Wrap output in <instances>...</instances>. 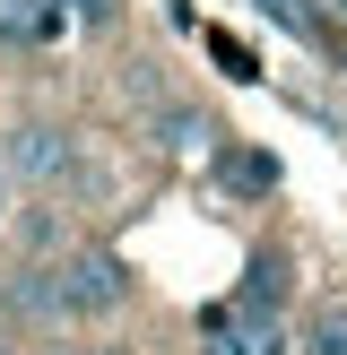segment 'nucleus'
I'll return each mask as SVG.
<instances>
[{
	"label": "nucleus",
	"instance_id": "f03ea898",
	"mask_svg": "<svg viewBox=\"0 0 347 355\" xmlns=\"http://www.w3.org/2000/svg\"><path fill=\"white\" fill-rule=\"evenodd\" d=\"M52 295H61V321H113L130 304V269L113 252H61L52 260Z\"/></svg>",
	"mask_w": 347,
	"mask_h": 355
},
{
	"label": "nucleus",
	"instance_id": "0eeeda50",
	"mask_svg": "<svg viewBox=\"0 0 347 355\" xmlns=\"http://www.w3.org/2000/svg\"><path fill=\"white\" fill-rule=\"evenodd\" d=\"M295 355H347V304H321L312 329L295 338Z\"/></svg>",
	"mask_w": 347,
	"mask_h": 355
},
{
	"label": "nucleus",
	"instance_id": "20e7f679",
	"mask_svg": "<svg viewBox=\"0 0 347 355\" xmlns=\"http://www.w3.org/2000/svg\"><path fill=\"white\" fill-rule=\"evenodd\" d=\"M0 312H9L17 329H44V321H61V295H52V260H26V269H9V286H0Z\"/></svg>",
	"mask_w": 347,
	"mask_h": 355
},
{
	"label": "nucleus",
	"instance_id": "39448f33",
	"mask_svg": "<svg viewBox=\"0 0 347 355\" xmlns=\"http://www.w3.org/2000/svg\"><path fill=\"white\" fill-rule=\"evenodd\" d=\"M208 355H295V338H287V321H269V312H235Z\"/></svg>",
	"mask_w": 347,
	"mask_h": 355
},
{
	"label": "nucleus",
	"instance_id": "7ed1b4c3",
	"mask_svg": "<svg viewBox=\"0 0 347 355\" xmlns=\"http://www.w3.org/2000/svg\"><path fill=\"white\" fill-rule=\"evenodd\" d=\"M287 286H295V260L278 252V243H260V252L243 260V277H235V312H269V321H278Z\"/></svg>",
	"mask_w": 347,
	"mask_h": 355
},
{
	"label": "nucleus",
	"instance_id": "ddd939ff",
	"mask_svg": "<svg viewBox=\"0 0 347 355\" xmlns=\"http://www.w3.org/2000/svg\"><path fill=\"white\" fill-rule=\"evenodd\" d=\"M0 355H17V338H9V329H0Z\"/></svg>",
	"mask_w": 347,
	"mask_h": 355
},
{
	"label": "nucleus",
	"instance_id": "1a4fd4ad",
	"mask_svg": "<svg viewBox=\"0 0 347 355\" xmlns=\"http://www.w3.org/2000/svg\"><path fill=\"white\" fill-rule=\"evenodd\" d=\"M208 52H217V61H226V69H235V78H252V69H260V61H252V52H235V35H208Z\"/></svg>",
	"mask_w": 347,
	"mask_h": 355
},
{
	"label": "nucleus",
	"instance_id": "9b49d317",
	"mask_svg": "<svg viewBox=\"0 0 347 355\" xmlns=\"http://www.w3.org/2000/svg\"><path fill=\"white\" fill-rule=\"evenodd\" d=\"M78 17H96V26H104V17H113V0H78Z\"/></svg>",
	"mask_w": 347,
	"mask_h": 355
},
{
	"label": "nucleus",
	"instance_id": "423d86ee",
	"mask_svg": "<svg viewBox=\"0 0 347 355\" xmlns=\"http://www.w3.org/2000/svg\"><path fill=\"white\" fill-rule=\"evenodd\" d=\"M52 35H61V0H0V44L35 52V44H52Z\"/></svg>",
	"mask_w": 347,
	"mask_h": 355
},
{
	"label": "nucleus",
	"instance_id": "f257e3e1",
	"mask_svg": "<svg viewBox=\"0 0 347 355\" xmlns=\"http://www.w3.org/2000/svg\"><path fill=\"white\" fill-rule=\"evenodd\" d=\"M69 165H78V139H69L61 121L26 113V121H9V130H0V173H9L17 191H61Z\"/></svg>",
	"mask_w": 347,
	"mask_h": 355
},
{
	"label": "nucleus",
	"instance_id": "f8f14e48",
	"mask_svg": "<svg viewBox=\"0 0 347 355\" xmlns=\"http://www.w3.org/2000/svg\"><path fill=\"white\" fill-rule=\"evenodd\" d=\"M9 191H17V182H9V173H0V225H9Z\"/></svg>",
	"mask_w": 347,
	"mask_h": 355
},
{
	"label": "nucleus",
	"instance_id": "6e6552de",
	"mask_svg": "<svg viewBox=\"0 0 347 355\" xmlns=\"http://www.w3.org/2000/svg\"><path fill=\"white\" fill-rule=\"evenodd\" d=\"M269 182H278L269 156H226V191H269Z\"/></svg>",
	"mask_w": 347,
	"mask_h": 355
},
{
	"label": "nucleus",
	"instance_id": "9d476101",
	"mask_svg": "<svg viewBox=\"0 0 347 355\" xmlns=\"http://www.w3.org/2000/svg\"><path fill=\"white\" fill-rule=\"evenodd\" d=\"M260 9H269V17H295V26H304V9H295V0H260Z\"/></svg>",
	"mask_w": 347,
	"mask_h": 355
}]
</instances>
